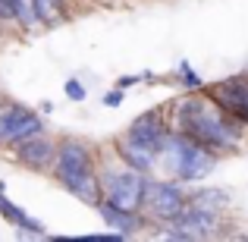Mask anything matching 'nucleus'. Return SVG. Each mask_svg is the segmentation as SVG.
Returning a JSON list of instances; mask_svg holds the SVG:
<instances>
[{
    "instance_id": "nucleus-1",
    "label": "nucleus",
    "mask_w": 248,
    "mask_h": 242,
    "mask_svg": "<svg viewBox=\"0 0 248 242\" xmlns=\"http://www.w3.org/2000/svg\"><path fill=\"white\" fill-rule=\"evenodd\" d=\"M176 120H179V132L192 135L195 142L214 148V151L239 145V126H242V123L226 113L211 95H207V101L204 97H188V101H182L179 110H176Z\"/></svg>"
},
{
    "instance_id": "nucleus-2",
    "label": "nucleus",
    "mask_w": 248,
    "mask_h": 242,
    "mask_svg": "<svg viewBox=\"0 0 248 242\" xmlns=\"http://www.w3.org/2000/svg\"><path fill=\"white\" fill-rule=\"evenodd\" d=\"M54 176L69 195H76L85 205H101L104 201V189H101V176L94 173V161H91L88 145L76 139H66L57 145V161H54Z\"/></svg>"
},
{
    "instance_id": "nucleus-3",
    "label": "nucleus",
    "mask_w": 248,
    "mask_h": 242,
    "mask_svg": "<svg viewBox=\"0 0 248 242\" xmlns=\"http://www.w3.org/2000/svg\"><path fill=\"white\" fill-rule=\"evenodd\" d=\"M160 158H164L167 173L179 176V179H186V182L204 179V176H211L214 167H217V151L201 145V142H195L192 135H186V132L170 135L164 151H160Z\"/></svg>"
},
{
    "instance_id": "nucleus-4",
    "label": "nucleus",
    "mask_w": 248,
    "mask_h": 242,
    "mask_svg": "<svg viewBox=\"0 0 248 242\" xmlns=\"http://www.w3.org/2000/svg\"><path fill=\"white\" fill-rule=\"evenodd\" d=\"M101 189H104V198L110 205L139 211L145 205V195H148V176H145V170H135L129 163H123V167H104Z\"/></svg>"
},
{
    "instance_id": "nucleus-5",
    "label": "nucleus",
    "mask_w": 248,
    "mask_h": 242,
    "mask_svg": "<svg viewBox=\"0 0 248 242\" xmlns=\"http://www.w3.org/2000/svg\"><path fill=\"white\" fill-rule=\"evenodd\" d=\"M170 230L164 236L170 239H204V236H214L220 226V211L217 208H204V205H195L188 201L173 220H167Z\"/></svg>"
},
{
    "instance_id": "nucleus-6",
    "label": "nucleus",
    "mask_w": 248,
    "mask_h": 242,
    "mask_svg": "<svg viewBox=\"0 0 248 242\" xmlns=\"http://www.w3.org/2000/svg\"><path fill=\"white\" fill-rule=\"evenodd\" d=\"M145 205L151 208L157 217L164 220H173L182 208L188 205V195L182 192L176 182H167V179H148V195H145Z\"/></svg>"
},
{
    "instance_id": "nucleus-7",
    "label": "nucleus",
    "mask_w": 248,
    "mask_h": 242,
    "mask_svg": "<svg viewBox=\"0 0 248 242\" xmlns=\"http://www.w3.org/2000/svg\"><path fill=\"white\" fill-rule=\"evenodd\" d=\"M207 95L220 104L230 116H236L242 126H248V79H226L207 88Z\"/></svg>"
},
{
    "instance_id": "nucleus-8",
    "label": "nucleus",
    "mask_w": 248,
    "mask_h": 242,
    "mask_svg": "<svg viewBox=\"0 0 248 242\" xmlns=\"http://www.w3.org/2000/svg\"><path fill=\"white\" fill-rule=\"evenodd\" d=\"M129 139H135V142H141V145H148V148H154V151H164V145H167V139H170V129H167V120H164V113H141L139 120L129 126Z\"/></svg>"
},
{
    "instance_id": "nucleus-9",
    "label": "nucleus",
    "mask_w": 248,
    "mask_h": 242,
    "mask_svg": "<svg viewBox=\"0 0 248 242\" xmlns=\"http://www.w3.org/2000/svg\"><path fill=\"white\" fill-rule=\"evenodd\" d=\"M16 158L22 163H29V167H35V170H44L57 161V145L47 142L44 135H31L25 142H16Z\"/></svg>"
},
{
    "instance_id": "nucleus-10",
    "label": "nucleus",
    "mask_w": 248,
    "mask_h": 242,
    "mask_svg": "<svg viewBox=\"0 0 248 242\" xmlns=\"http://www.w3.org/2000/svg\"><path fill=\"white\" fill-rule=\"evenodd\" d=\"M35 116H38L35 110L22 107V104H6V107H0V142H13V145H16L22 129L29 126Z\"/></svg>"
},
{
    "instance_id": "nucleus-11",
    "label": "nucleus",
    "mask_w": 248,
    "mask_h": 242,
    "mask_svg": "<svg viewBox=\"0 0 248 242\" xmlns=\"http://www.w3.org/2000/svg\"><path fill=\"white\" fill-rule=\"evenodd\" d=\"M97 214L104 217V224L113 226L116 233H123V236H132V233L141 230V217L139 211H129V208H120V205H110L107 198L97 205Z\"/></svg>"
},
{
    "instance_id": "nucleus-12",
    "label": "nucleus",
    "mask_w": 248,
    "mask_h": 242,
    "mask_svg": "<svg viewBox=\"0 0 248 242\" xmlns=\"http://www.w3.org/2000/svg\"><path fill=\"white\" fill-rule=\"evenodd\" d=\"M116 154H120L123 163H129V167H135V170H145V173L160 158V151H154V148H148V145H141V142L129 139V135H123V139L116 142Z\"/></svg>"
},
{
    "instance_id": "nucleus-13",
    "label": "nucleus",
    "mask_w": 248,
    "mask_h": 242,
    "mask_svg": "<svg viewBox=\"0 0 248 242\" xmlns=\"http://www.w3.org/2000/svg\"><path fill=\"white\" fill-rule=\"evenodd\" d=\"M0 214H3V220H10V224L19 226L22 233H31V236H47V230H44L41 220L29 217L19 205H13V201L6 198V189H0Z\"/></svg>"
},
{
    "instance_id": "nucleus-14",
    "label": "nucleus",
    "mask_w": 248,
    "mask_h": 242,
    "mask_svg": "<svg viewBox=\"0 0 248 242\" xmlns=\"http://www.w3.org/2000/svg\"><path fill=\"white\" fill-rule=\"evenodd\" d=\"M38 19H41L44 25H57L66 19V6H63V0H38Z\"/></svg>"
},
{
    "instance_id": "nucleus-15",
    "label": "nucleus",
    "mask_w": 248,
    "mask_h": 242,
    "mask_svg": "<svg viewBox=\"0 0 248 242\" xmlns=\"http://www.w3.org/2000/svg\"><path fill=\"white\" fill-rule=\"evenodd\" d=\"M13 3H16V22L22 29H31V25L41 22L38 19V0H13Z\"/></svg>"
},
{
    "instance_id": "nucleus-16",
    "label": "nucleus",
    "mask_w": 248,
    "mask_h": 242,
    "mask_svg": "<svg viewBox=\"0 0 248 242\" xmlns=\"http://www.w3.org/2000/svg\"><path fill=\"white\" fill-rule=\"evenodd\" d=\"M188 201H195V205H204V208H223L226 205V192H220V189H204V192H195Z\"/></svg>"
},
{
    "instance_id": "nucleus-17",
    "label": "nucleus",
    "mask_w": 248,
    "mask_h": 242,
    "mask_svg": "<svg viewBox=\"0 0 248 242\" xmlns=\"http://www.w3.org/2000/svg\"><path fill=\"white\" fill-rule=\"evenodd\" d=\"M179 79H182V85H186V88H192V91L204 88V79H201V76L192 69V63H188V60L179 63Z\"/></svg>"
},
{
    "instance_id": "nucleus-18",
    "label": "nucleus",
    "mask_w": 248,
    "mask_h": 242,
    "mask_svg": "<svg viewBox=\"0 0 248 242\" xmlns=\"http://www.w3.org/2000/svg\"><path fill=\"white\" fill-rule=\"evenodd\" d=\"M63 91H66V97H69V101H85V85H82L79 79H66Z\"/></svg>"
},
{
    "instance_id": "nucleus-19",
    "label": "nucleus",
    "mask_w": 248,
    "mask_h": 242,
    "mask_svg": "<svg viewBox=\"0 0 248 242\" xmlns=\"http://www.w3.org/2000/svg\"><path fill=\"white\" fill-rule=\"evenodd\" d=\"M101 101H104V107H120V104H123V88L116 85V88H113V91H107Z\"/></svg>"
},
{
    "instance_id": "nucleus-20",
    "label": "nucleus",
    "mask_w": 248,
    "mask_h": 242,
    "mask_svg": "<svg viewBox=\"0 0 248 242\" xmlns=\"http://www.w3.org/2000/svg\"><path fill=\"white\" fill-rule=\"evenodd\" d=\"M16 19V3L13 0H0V22H10Z\"/></svg>"
},
{
    "instance_id": "nucleus-21",
    "label": "nucleus",
    "mask_w": 248,
    "mask_h": 242,
    "mask_svg": "<svg viewBox=\"0 0 248 242\" xmlns=\"http://www.w3.org/2000/svg\"><path fill=\"white\" fill-rule=\"evenodd\" d=\"M139 82H145V79H141V76H123L116 85H120V88H129V85H139Z\"/></svg>"
}]
</instances>
